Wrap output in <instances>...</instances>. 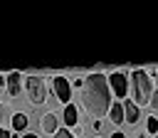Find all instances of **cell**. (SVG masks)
Here are the masks:
<instances>
[{
	"mask_svg": "<svg viewBox=\"0 0 158 138\" xmlns=\"http://www.w3.org/2000/svg\"><path fill=\"white\" fill-rule=\"evenodd\" d=\"M111 89L109 81L101 71H91L89 76H84L81 81V106L86 111V116H91L94 121H101L109 108H111Z\"/></svg>",
	"mask_w": 158,
	"mask_h": 138,
	"instance_id": "1",
	"label": "cell"
},
{
	"mask_svg": "<svg viewBox=\"0 0 158 138\" xmlns=\"http://www.w3.org/2000/svg\"><path fill=\"white\" fill-rule=\"evenodd\" d=\"M128 89L133 94V104L141 108L151 101V94H153L156 86H153V79L146 74V69H133L128 74Z\"/></svg>",
	"mask_w": 158,
	"mask_h": 138,
	"instance_id": "2",
	"label": "cell"
},
{
	"mask_svg": "<svg viewBox=\"0 0 158 138\" xmlns=\"http://www.w3.org/2000/svg\"><path fill=\"white\" fill-rule=\"evenodd\" d=\"M25 94H27V104H30V106H42V104H47V81L42 79V74H30V76H25Z\"/></svg>",
	"mask_w": 158,
	"mask_h": 138,
	"instance_id": "3",
	"label": "cell"
},
{
	"mask_svg": "<svg viewBox=\"0 0 158 138\" xmlns=\"http://www.w3.org/2000/svg\"><path fill=\"white\" fill-rule=\"evenodd\" d=\"M106 81H109L111 94H114L118 101H123V99H126V94H128V76H126L121 69H116V71H111V74L106 76Z\"/></svg>",
	"mask_w": 158,
	"mask_h": 138,
	"instance_id": "4",
	"label": "cell"
},
{
	"mask_svg": "<svg viewBox=\"0 0 158 138\" xmlns=\"http://www.w3.org/2000/svg\"><path fill=\"white\" fill-rule=\"evenodd\" d=\"M52 91H54V96H57L64 106L69 104V99H72V84H69V79H67V76L57 74V76L52 79Z\"/></svg>",
	"mask_w": 158,
	"mask_h": 138,
	"instance_id": "5",
	"label": "cell"
},
{
	"mask_svg": "<svg viewBox=\"0 0 158 138\" xmlns=\"http://www.w3.org/2000/svg\"><path fill=\"white\" fill-rule=\"evenodd\" d=\"M22 81H25V76L20 74V71H10L7 74V94L15 99V96H20V91H22Z\"/></svg>",
	"mask_w": 158,
	"mask_h": 138,
	"instance_id": "6",
	"label": "cell"
},
{
	"mask_svg": "<svg viewBox=\"0 0 158 138\" xmlns=\"http://www.w3.org/2000/svg\"><path fill=\"white\" fill-rule=\"evenodd\" d=\"M62 121H64V128H69V131L79 126V111H77V106H74V104H67V106H64Z\"/></svg>",
	"mask_w": 158,
	"mask_h": 138,
	"instance_id": "7",
	"label": "cell"
},
{
	"mask_svg": "<svg viewBox=\"0 0 158 138\" xmlns=\"http://www.w3.org/2000/svg\"><path fill=\"white\" fill-rule=\"evenodd\" d=\"M123 106V123H138V116H141V108L133 104V101H121Z\"/></svg>",
	"mask_w": 158,
	"mask_h": 138,
	"instance_id": "8",
	"label": "cell"
},
{
	"mask_svg": "<svg viewBox=\"0 0 158 138\" xmlns=\"http://www.w3.org/2000/svg\"><path fill=\"white\" fill-rule=\"evenodd\" d=\"M42 131L49 133V136H54V133L59 131V116H57L54 111H47V113L42 116Z\"/></svg>",
	"mask_w": 158,
	"mask_h": 138,
	"instance_id": "9",
	"label": "cell"
},
{
	"mask_svg": "<svg viewBox=\"0 0 158 138\" xmlns=\"http://www.w3.org/2000/svg\"><path fill=\"white\" fill-rule=\"evenodd\" d=\"M106 116H109V121H111L114 126H121V123H123V106H121V101H114Z\"/></svg>",
	"mask_w": 158,
	"mask_h": 138,
	"instance_id": "10",
	"label": "cell"
},
{
	"mask_svg": "<svg viewBox=\"0 0 158 138\" xmlns=\"http://www.w3.org/2000/svg\"><path fill=\"white\" fill-rule=\"evenodd\" d=\"M10 126H12V131H15V133L25 131V128H27V116H25V113H12V121H10Z\"/></svg>",
	"mask_w": 158,
	"mask_h": 138,
	"instance_id": "11",
	"label": "cell"
},
{
	"mask_svg": "<svg viewBox=\"0 0 158 138\" xmlns=\"http://www.w3.org/2000/svg\"><path fill=\"white\" fill-rule=\"evenodd\" d=\"M12 113H15V111L10 108V104H0V128L12 121Z\"/></svg>",
	"mask_w": 158,
	"mask_h": 138,
	"instance_id": "12",
	"label": "cell"
},
{
	"mask_svg": "<svg viewBox=\"0 0 158 138\" xmlns=\"http://www.w3.org/2000/svg\"><path fill=\"white\" fill-rule=\"evenodd\" d=\"M146 133L158 136V118H156V116H148V118H146Z\"/></svg>",
	"mask_w": 158,
	"mask_h": 138,
	"instance_id": "13",
	"label": "cell"
},
{
	"mask_svg": "<svg viewBox=\"0 0 158 138\" xmlns=\"http://www.w3.org/2000/svg\"><path fill=\"white\" fill-rule=\"evenodd\" d=\"M52 138H77V136H74V133H72L69 128H62V126H59V131H57V133H54Z\"/></svg>",
	"mask_w": 158,
	"mask_h": 138,
	"instance_id": "14",
	"label": "cell"
},
{
	"mask_svg": "<svg viewBox=\"0 0 158 138\" xmlns=\"http://www.w3.org/2000/svg\"><path fill=\"white\" fill-rule=\"evenodd\" d=\"M148 106H151L153 111H158V89H153V94H151V101H148Z\"/></svg>",
	"mask_w": 158,
	"mask_h": 138,
	"instance_id": "15",
	"label": "cell"
},
{
	"mask_svg": "<svg viewBox=\"0 0 158 138\" xmlns=\"http://www.w3.org/2000/svg\"><path fill=\"white\" fill-rule=\"evenodd\" d=\"M10 138H40V136H35V133H22V136H17V133H12Z\"/></svg>",
	"mask_w": 158,
	"mask_h": 138,
	"instance_id": "16",
	"label": "cell"
},
{
	"mask_svg": "<svg viewBox=\"0 0 158 138\" xmlns=\"http://www.w3.org/2000/svg\"><path fill=\"white\" fill-rule=\"evenodd\" d=\"M94 131L101 133V131H104V121H94Z\"/></svg>",
	"mask_w": 158,
	"mask_h": 138,
	"instance_id": "17",
	"label": "cell"
},
{
	"mask_svg": "<svg viewBox=\"0 0 158 138\" xmlns=\"http://www.w3.org/2000/svg\"><path fill=\"white\" fill-rule=\"evenodd\" d=\"M7 86V74H0V89Z\"/></svg>",
	"mask_w": 158,
	"mask_h": 138,
	"instance_id": "18",
	"label": "cell"
},
{
	"mask_svg": "<svg viewBox=\"0 0 158 138\" xmlns=\"http://www.w3.org/2000/svg\"><path fill=\"white\" fill-rule=\"evenodd\" d=\"M109 138H126V136H123V133H121V131H114V133H111V136H109Z\"/></svg>",
	"mask_w": 158,
	"mask_h": 138,
	"instance_id": "19",
	"label": "cell"
},
{
	"mask_svg": "<svg viewBox=\"0 0 158 138\" xmlns=\"http://www.w3.org/2000/svg\"><path fill=\"white\" fill-rule=\"evenodd\" d=\"M0 138H10V133H7L5 128H0Z\"/></svg>",
	"mask_w": 158,
	"mask_h": 138,
	"instance_id": "20",
	"label": "cell"
},
{
	"mask_svg": "<svg viewBox=\"0 0 158 138\" xmlns=\"http://www.w3.org/2000/svg\"><path fill=\"white\" fill-rule=\"evenodd\" d=\"M138 138H146V133H138Z\"/></svg>",
	"mask_w": 158,
	"mask_h": 138,
	"instance_id": "21",
	"label": "cell"
},
{
	"mask_svg": "<svg viewBox=\"0 0 158 138\" xmlns=\"http://www.w3.org/2000/svg\"><path fill=\"white\" fill-rule=\"evenodd\" d=\"M156 89H158V86H156Z\"/></svg>",
	"mask_w": 158,
	"mask_h": 138,
	"instance_id": "22",
	"label": "cell"
},
{
	"mask_svg": "<svg viewBox=\"0 0 158 138\" xmlns=\"http://www.w3.org/2000/svg\"><path fill=\"white\" fill-rule=\"evenodd\" d=\"M96 138H99V136H96Z\"/></svg>",
	"mask_w": 158,
	"mask_h": 138,
	"instance_id": "23",
	"label": "cell"
},
{
	"mask_svg": "<svg viewBox=\"0 0 158 138\" xmlns=\"http://www.w3.org/2000/svg\"><path fill=\"white\" fill-rule=\"evenodd\" d=\"M156 138H158V136H156Z\"/></svg>",
	"mask_w": 158,
	"mask_h": 138,
	"instance_id": "24",
	"label": "cell"
}]
</instances>
